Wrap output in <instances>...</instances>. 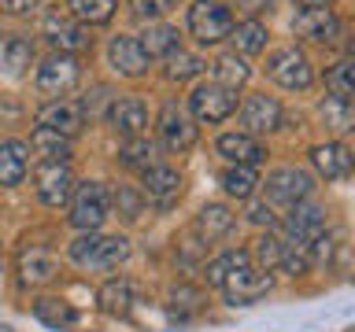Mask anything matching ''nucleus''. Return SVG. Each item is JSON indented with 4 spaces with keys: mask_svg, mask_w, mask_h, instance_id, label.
<instances>
[{
    "mask_svg": "<svg viewBox=\"0 0 355 332\" xmlns=\"http://www.w3.org/2000/svg\"><path fill=\"white\" fill-rule=\"evenodd\" d=\"M67 255H71V262L78 270H119L130 259V240L104 237V232H78Z\"/></svg>",
    "mask_w": 355,
    "mask_h": 332,
    "instance_id": "1",
    "label": "nucleus"
},
{
    "mask_svg": "<svg viewBox=\"0 0 355 332\" xmlns=\"http://www.w3.org/2000/svg\"><path fill=\"white\" fill-rule=\"evenodd\" d=\"M71 225L78 232H100V225L111 218V192L104 188V181H82L71 192Z\"/></svg>",
    "mask_w": 355,
    "mask_h": 332,
    "instance_id": "2",
    "label": "nucleus"
},
{
    "mask_svg": "<svg viewBox=\"0 0 355 332\" xmlns=\"http://www.w3.org/2000/svg\"><path fill=\"white\" fill-rule=\"evenodd\" d=\"M263 71L274 85L288 89V93H307V89L315 85V66H311L307 52H300L296 44H285V48L270 52Z\"/></svg>",
    "mask_w": 355,
    "mask_h": 332,
    "instance_id": "3",
    "label": "nucleus"
},
{
    "mask_svg": "<svg viewBox=\"0 0 355 332\" xmlns=\"http://www.w3.org/2000/svg\"><path fill=\"white\" fill-rule=\"evenodd\" d=\"M185 26H189L196 44L215 48V44H222L230 37L233 11L226 4H218V0H193V8H189V15H185Z\"/></svg>",
    "mask_w": 355,
    "mask_h": 332,
    "instance_id": "4",
    "label": "nucleus"
},
{
    "mask_svg": "<svg viewBox=\"0 0 355 332\" xmlns=\"http://www.w3.org/2000/svg\"><path fill=\"white\" fill-rule=\"evenodd\" d=\"M237 115V93L218 82H196L193 93H189V118L193 122H207V126H218Z\"/></svg>",
    "mask_w": 355,
    "mask_h": 332,
    "instance_id": "5",
    "label": "nucleus"
},
{
    "mask_svg": "<svg viewBox=\"0 0 355 332\" xmlns=\"http://www.w3.org/2000/svg\"><path fill=\"white\" fill-rule=\"evenodd\" d=\"M78 82H82V63H78V55L67 52H52L49 59H41L37 74H33V89L49 100H63L78 89Z\"/></svg>",
    "mask_w": 355,
    "mask_h": 332,
    "instance_id": "6",
    "label": "nucleus"
},
{
    "mask_svg": "<svg viewBox=\"0 0 355 332\" xmlns=\"http://www.w3.org/2000/svg\"><path fill=\"white\" fill-rule=\"evenodd\" d=\"M33 188L44 207H67V199L74 192V174L71 163H55V159H41L33 166Z\"/></svg>",
    "mask_w": 355,
    "mask_h": 332,
    "instance_id": "7",
    "label": "nucleus"
},
{
    "mask_svg": "<svg viewBox=\"0 0 355 332\" xmlns=\"http://www.w3.org/2000/svg\"><path fill=\"white\" fill-rule=\"evenodd\" d=\"M159 140H163V148L174 151V155L193 151L196 140H200L196 122L189 118V111L182 104H174V100H171V104H163V111H159Z\"/></svg>",
    "mask_w": 355,
    "mask_h": 332,
    "instance_id": "8",
    "label": "nucleus"
},
{
    "mask_svg": "<svg viewBox=\"0 0 355 332\" xmlns=\"http://www.w3.org/2000/svg\"><path fill=\"white\" fill-rule=\"evenodd\" d=\"M329 229V218H326V207H318V203H296V207H288V218L282 221V232H285V243H293V248H307L311 240L318 237V232H326Z\"/></svg>",
    "mask_w": 355,
    "mask_h": 332,
    "instance_id": "9",
    "label": "nucleus"
},
{
    "mask_svg": "<svg viewBox=\"0 0 355 332\" xmlns=\"http://www.w3.org/2000/svg\"><path fill=\"white\" fill-rule=\"evenodd\" d=\"M41 33L49 37V44L55 52H67V55H78V52L93 48V30L82 26V22H74L67 11H63V15H60V11H52V15L41 22Z\"/></svg>",
    "mask_w": 355,
    "mask_h": 332,
    "instance_id": "10",
    "label": "nucleus"
},
{
    "mask_svg": "<svg viewBox=\"0 0 355 332\" xmlns=\"http://www.w3.org/2000/svg\"><path fill=\"white\" fill-rule=\"evenodd\" d=\"M259 185H266L270 203H282V207H296V203H304V199H311V192H315V177L307 170H300V166H282V170H274Z\"/></svg>",
    "mask_w": 355,
    "mask_h": 332,
    "instance_id": "11",
    "label": "nucleus"
},
{
    "mask_svg": "<svg viewBox=\"0 0 355 332\" xmlns=\"http://www.w3.org/2000/svg\"><path fill=\"white\" fill-rule=\"evenodd\" d=\"M107 66L119 77L137 82V77H144L152 71V59H148V52L141 48V41L133 37V33H115V37L107 41Z\"/></svg>",
    "mask_w": 355,
    "mask_h": 332,
    "instance_id": "12",
    "label": "nucleus"
},
{
    "mask_svg": "<svg viewBox=\"0 0 355 332\" xmlns=\"http://www.w3.org/2000/svg\"><path fill=\"white\" fill-rule=\"evenodd\" d=\"M218 288L226 292L230 306H252V303H259L263 295H270L274 277L263 273V270H255V266L248 262V266H241V270H233Z\"/></svg>",
    "mask_w": 355,
    "mask_h": 332,
    "instance_id": "13",
    "label": "nucleus"
},
{
    "mask_svg": "<svg viewBox=\"0 0 355 332\" xmlns=\"http://www.w3.org/2000/svg\"><path fill=\"white\" fill-rule=\"evenodd\" d=\"M15 270H19V281L26 288H44V284H52L55 277H60V255L49 251V248H37V243H30V248L19 251Z\"/></svg>",
    "mask_w": 355,
    "mask_h": 332,
    "instance_id": "14",
    "label": "nucleus"
},
{
    "mask_svg": "<svg viewBox=\"0 0 355 332\" xmlns=\"http://www.w3.org/2000/svg\"><path fill=\"white\" fill-rule=\"evenodd\" d=\"M293 33L315 44H337L340 41V15L333 8H304L293 19Z\"/></svg>",
    "mask_w": 355,
    "mask_h": 332,
    "instance_id": "15",
    "label": "nucleus"
},
{
    "mask_svg": "<svg viewBox=\"0 0 355 332\" xmlns=\"http://www.w3.org/2000/svg\"><path fill=\"white\" fill-rule=\"evenodd\" d=\"M141 192L148 196L159 210H166V207H174L178 199H182L185 181H182V174H178L174 166L155 163V166H148V170L141 174Z\"/></svg>",
    "mask_w": 355,
    "mask_h": 332,
    "instance_id": "16",
    "label": "nucleus"
},
{
    "mask_svg": "<svg viewBox=\"0 0 355 332\" xmlns=\"http://www.w3.org/2000/svg\"><path fill=\"white\" fill-rule=\"evenodd\" d=\"M107 126L119 133L122 140L133 137H148V107L141 96H119L107 107Z\"/></svg>",
    "mask_w": 355,
    "mask_h": 332,
    "instance_id": "17",
    "label": "nucleus"
},
{
    "mask_svg": "<svg viewBox=\"0 0 355 332\" xmlns=\"http://www.w3.org/2000/svg\"><path fill=\"white\" fill-rule=\"evenodd\" d=\"M285 111L277 104V96H266V93H252L248 100L241 104V133H248V137H259V133H274L282 126Z\"/></svg>",
    "mask_w": 355,
    "mask_h": 332,
    "instance_id": "18",
    "label": "nucleus"
},
{
    "mask_svg": "<svg viewBox=\"0 0 355 332\" xmlns=\"http://www.w3.org/2000/svg\"><path fill=\"white\" fill-rule=\"evenodd\" d=\"M37 126L60 133V137L74 140L78 133L85 126V104H78V100H49L41 111H37Z\"/></svg>",
    "mask_w": 355,
    "mask_h": 332,
    "instance_id": "19",
    "label": "nucleus"
},
{
    "mask_svg": "<svg viewBox=\"0 0 355 332\" xmlns=\"http://www.w3.org/2000/svg\"><path fill=\"white\" fill-rule=\"evenodd\" d=\"M311 166H315V174L326 177V181H348V177H352V151H348V144H340V140L315 144V148H311Z\"/></svg>",
    "mask_w": 355,
    "mask_h": 332,
    "instance_id": "20",
    "label": "nucleus"
},
{
    "mask_svg": "<svg viewBox=\"0 0 355 332\" xmlns=\"http://www.w3.org/2000/svg\"><path fill=\"white\" fill-rule=\"evenodd\" d=\"M215 148L222 159H230V166H259L266 159V148L259 144V137H248V133H222Z\"/></svg>",
    "mask_w": 355,
    "mask_h": 332,
    "instance_id": "21",
    "label": "nucleus"
},
{
    "mask_svg": "<svg viewBox=\"0 0 355 332\" xmlns=\"http://www.w3.org/2000/svg\"><path fill=\"white\" fill-rule=\"evenodd\" d=\"M30 170V148L26 140H0V188L22 185V177Z\"/></svg>",
    "mask_w": 355,
    "mask_h": 332,
    "instance_id": "22",
    "label": "nucleus"
},
{
    "mask_svg": "<svg viewBox=\"0 0 355 332\" xmlns=\"http://www.w3.org/2000/svg\"><path fill=\"white\" fill-rule=\"evenodd\" d=\"M233 225H237V218H233V210L226 203H207V207H200V214L193 221V229H196V237L204 240V243H215L222 237H230Z\"/></svg>",
    "mask_w": 355,
    "mask_h": 332,
    "instance_id": "23",
    "label": "nucleus"
},
{
    "mask_svg": "<svg viewBox=\"0 0 355 332\" xmlns=\"http://www.w3.org/2000/svg\"><path fill=\"white\" fill-rule=\"evenodd\" d=\"M96 303L111 317H130L133 303H137V288H133L130 277H111V281L96 292Z\"/></svg>",
    "mask_w": 355,
    "mask_h": 332,
    "instance_id": "24",
    "label": "nucleus"
},
{
    "mask_svg": "<svg viewBox=\"0 0 355 332\" xmlns=\"http://www.w3.org/2000/svg\"><path fill=\"white\" fill-rule=\"evenodd\" d=\"M226 41H233V52L237 55H259V52H266V44H270V30H266V22H259V19H244L230 30Z\"/></svg>",
    "mask_w": 355,
    "mask_h": 332,
    "instance_id": "25",
    "label": "nucleus"
},
{
    "mask_svg": "<svg viewBox=\"0 0 355 332\" xmlns=\"http://www.w3.org/2000/svg\"><path fill=\"white\" fill-rule=\"evenodd\" d=\"M33 317H37L41 325L55 329V332H67V329L78 325V310L60 295H41L37 303H33Z\"/></svg>",
    "mask_w": 355,
    "mask_h": 332,
    "instance_id": "26",
    "label": "nucleus"
},
{
    "mask_svg": "<svg viewBox=\"0 0 355 332\" xmlns=\"http://www.w3.org/2000/svg\"><path fill=\"white\" fill-rule=\"evenodd\" d=\"M119 11V0H67V15L82 26H107Z\"/></svg>",
    "mask_w": 355,
    "mask_h": 332,
    "instance_id": "27",
    "label": "nucleus"
},
{
    "mask_svg": "<svg viewBox=\"0 0 355 332\" xmlns=\"http://www.w3.org/2000/svg\"><path fill=\"white\" fill-rule=\"evenodd\" d=\"M141 48L148 52V59H155V55H171L174 48H182V37H178V30L174 26H166V22L159 19V22H148V26H144V33H141Z\"/></svg>",
    "mask_w": 355,
    "mask_h": 332,
    "instance_id": "28",
    "label": "nucleus"
},
{
    "mask_svg": "<svg viewBox=\"0 0 355 332\" xmlns=\"http://www.w3.org/2000/svg\"><path fill=\"white\" fill-rule=\"evenodd\" d=\"M211 71H215V77H211V82L233 89V93H237L241 85H248V77H252V66L244 63V55H237V52H222L218 59L211 63Z\"/></svg>",
    "mask_w": 355,
    "mask_h": 332,
    "instance_id": "29",
    "label": "nucleus"
},
{
    "mask_svg": "<svg viewBox=\"0 0 355 332\" xmlns=\"http://www.w3.org/2000/svg\"><path fill=\"white\" fill-rule=\"evenodd\" d=\"M119 163L126 166V170H137V174H144L148 166L159 163V148H155V140H148V137L122 140V148H119Z\"/></svg>",
    "mask_w": 355,
    "mask_h": 332,
    "instance_id": "30",
    "label": "nucleus"
},
{
    "mask_svg": "<svg viewBox=\"0 0 355 332\" xmlns=\"http://www.w3.org/2000/svg\"><path fill=\"white\" fill-rule=\"evenodd\" d=\"M33 63V41L30 37H8L4 44H0V71L11 74V77H19L26 66Z\"/></svg>",
    "mask_w": 355,
    "mask_h": 332,
    "instance_id": "31",
    "label": "nucleus"
},
{
    "mask_svg": "<svg viewBox=\"0 0 355 332\" xmlns=\"http://www.w3.org/2000/svg\"><path fill=\"white\" fill-rule=\"evenodd\" d=\"M26 148H33L41 159H55V163H67V159H71V140L60 137V133H52V129H44V126H37V129L30 133V144H26Z\"/></svg>",
    "mask_w": 355,
    "mask_h": 332,
    "instance_id": "32",
    "label": "nucleus"
},
{
    "mask_svg": "<svg viewBox=\"0 0 355 332\" xmlns=\"http://www.w3.org/2000/svg\"><path fill=\"white\" fill-rule=\"evenodd\" d=\"M204 71H207V63L200 59V55L185 52V48H174L166 55V66H163V74L171 77V82H193V77H200Z\"/></svg>",
    "mask_w": 355,
    "mask_h": 332,
    "instance_id": "33",
    "label": "nucleus"
},
{
    "mask_svg": "<svg viewBox=\"0 0 355 332\" xmlns=\"http://www.w3.org/2000/svg\"><path fill=\"white\" fill-rule=\"evenodd\" d=\"M222 188L233 199H252L259 188V174H255V166H230V170H222Z\"/></svg>",
    "mask_w": 355,
    "mask_h": 332,
    "instance_id": "34",
    "label": "nucleus"
},
{
    "mask_svg": "<svg viewBox=\"0 0 355 332\" xmlns=\"http://www.w3.org/2000/svg\"><path fill=\"white\" fill-rule=\"evenodd\" d=\"M326 89H329V96H337V100H344V104H352V96H355V63H352V59L333 63L329 71H326Z\"/></svg>",
    "mask_w": 355,
    "mask_h": 332,
    "instance_id": "35",
    "label": "nucleus"
},
{
    "mask_svg": "<svg viewBox=\"0 0 355 332\" xmlns=\"http://www.w3.org/2000/svg\"><path fill=\"white\" fill-rule=\"evenodd\" d=\"M248 255L255 259V270H263V273H274L277 266H282L285 243H282V237H274V232H266V237H259V240H255V248H252Z\"/></svg>",
    "mask_w": 355,
    "mask_h": 332,
    "instance_id": "36",
    "label": "nucleus"
},
{
    "mask_svg": "<svg viewBox=\"0 0 355 332\" xmlns=\"http://www.w3.org/2000/svg\"><path fill=\"white\" fill-rule=\"evenodd\" d=\"M318 115H322V122L333 129V133H348L352 129V104H344V100H337V96H326V104L318 107Z\"/></svg>",
    "mask_w": 355,
    "mask_h": 332,
    "instance_id": "37",
    "label": "nucleus"
},
{
    "mask_svg": "<svg viewBox=\"0 0 355 332\" xmlns=\"http://www.w3.org/2000/svg\"><path fill=\"white\" fill-rule=\"evenodd\" d=\"M248 262H252V255H248V251H226V255H218V259L207 266V284H215V288H218L233 270H241V266H248Z\"/></svg>",
    "mask_w": 355,
    "mask_h": 332,
    "instance_id": "38",
    "label": "nucleus"
},
{
    "mask_svg": "<svg viewBox=\"0 0 355 332\" xmlns=\"http://www.w3.org/2000/svg\"><path fill=\"white\" fill-rule=\"evenodd\" d=\"M126 4L133 8V15H141L144 22H159V19L171 15L182 0H126Z\"/></svg>",
    "mask_w": 355,
    "mask_h": 332,
    "instance_id": "39",
    "label": "nucleus"
},
{
    "mask_svg": "<svg viewBox=\"0 0 355 332\" xmlns=\"http://www.w3.org/2000/svg\"><path fill=\"white\" fill-rule=\"evenodd\" d=\"M171 310H178V314H196V310H204V292L189 288V284H178L171 292Z\"/></svg>",
    "mask_w": 355,
    "mask_h": 332,
    "instance_id": "40",
    "label": "nucleus"
},
{
    "mask_svg": "<svg viewBox=\"0 0 355 332\" xmlns=\"http://www.w3.org/2000/svg\"><path fill=\"white\" fill-rule=\"evenodd\" d=\"M115 203H119V214H122V218H130V221L144 214L141 196H137V192H130V188H119V192H115Z\"/></svg>",
    "mask_w": 355,
    "mask_h": 332,
    "instance_id": "41",
    "label": "nucleus"
},
{
    "mask_svg": "<svg viewBox=\"0 0 355 332\" xmlns=\"http://www.w3.org/2000/svg\"><path fill=\"white\" fill-rule=\"evenodd\" d=\"M248 221H255V225H266V229H274L277 225V214H274V207L270 203H255L248 210Z\"/></svg>",
    "mask_w": 355,
    "mask_h": 332,
    "instance_id": "42",
    "label": "nucleus"
},
{
    "mask_svg": "<svg viewBox=\"0 0 355 332\" xmlns=\"http://www.w3.org/2000/svg\"><path fill=\"white\" fill-rule=\"evenodd\" d=\"M41 0H0V11L4 15H26V11H33Z\"/></svg>",
    "mask_w": 355,
    "mask_h": 332,
    "instance_id": "43",
    "label": "nucleus"
},
{
    "mask_svg": "<svg viewBox=\"0 0 355 332\" xmlns=\"http://www.w3.org/2000/svg\"><path fill=\"white\" fill-rule=\"evenodd\" d=\"M233 4H237V8H244V11H252V15H255V11L270 8V0H233Z\"/></svg>",
    "mask_w": 355,
    "mask_h": 332,
    "instance_id": "44",
    "label": "nucleus"
},
{
    "mask_svg": "<svg viewBox=\"0 0 355 332\" xmlns=\"http://www.w3.org/2000/svg\"><path fill=\"white\" fill-rule=\"evenodd\" d=\"M300 4H304V8H333L337 0H300Z\"/></svg>",
    "mask_w": 355,
    "mask_h": 332,
    "instance_id": "45",
    "label": "nucleus"
},
{
    "mask_svg": "<svg viewBox=\"0 0 355 332\" xmlns=\"http://www.w3.org/2000/svg\"><path fill=\"white\" fill-rule=\"evenodd\" d=\"M0 332H15V329H11V325H0Z\"/></svg>",
    "mask_w": 355,
    "mask_h": 332,
    "instance_id": "46",
    "label": "nucleus"
},
{
    "mask_svg": "<svg viewBox=\"0 0 355 332\" xmlns=\"http://www.w3.org/2000/svg\"><path fill=\"white\" fill-rule=\"evenodd\" d=\"M0 273H4V266H0Z\"/></svg>",
    "mask_w": 355,
    "mask_h": 332,
    "instance_id": "47",
    "label": "nucleus"
},
{
    "mask_svg": "<svg viewBox=\"0 0 355 332\" xmlns=\"http://www.w3.org/2000/svg\"><path fill=\"white\" fill-rule=\"evenodd\" d=\"M0 37H4V33H0Z\"/></svg>",
    "mask_w": 355,
    "mask_h": 332,
    "instance_id": "48",
    "label": "nucleus"
}]
</instances>
